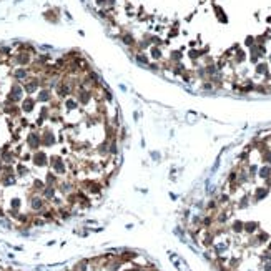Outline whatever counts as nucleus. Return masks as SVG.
Masks as SVG:
<instances>
[{"mask_svg":"<svg viewBox=\"0 0 271 271\" xmlns=\"http://www.w3.org/2000/svg\"><path fill=\"white\" fill-rule=\"evenodd\" d=\"M27 143H28L30 150H37L42 145V137L38 135V133H30L28 138H27Z\"/></svg>","mask_w":271,"mask_h":271,"instance_id":"obj_1","label":"nucleus"},{"mask_svg":"<svg viewBox=\"0 0 271 271\" xmlns=\"http://www.w3.org/2000/svg\"><path fill=\"white\" fill-rule=\"evenodd\" d=\"M53 143H55V138H53L52 130H45L43 132V137H42V145L43 146H52Z\"/></svg>","mask_w":271,"mask_h":271,"instance_id":"obj_2","label":"nucleus"},{"mask_svg":"<svg viewBox=\"0 0 271 271\" xmlns=\"http://www.w3.org/2000/svg\"><path fill=\"white\" fill-rule=\"evenodd\" d=\"M33 163H35L37 166L47 165V155L43 153V151H35V155H33Z\"/></svg>","mask_w":271,"mask_h":271,"instance_id":"obj_3","label":"nucleus"},{"mask_svg":"<svg viewBox=\"0 0 271 271\" xmlns=\"http://www.w3.org/2000/svg\"><path fill=\"white\" fill-rule=\"evenodd\" d=\"M43 206H45V203H43V200H40V198H35L32 201V208H33V210H42Z\"/></svg>","mask_w":271,"mask_h":271,"instance_id":"obj_4","label":"nucleus"},{"mask_svg":"<svg viewBox=\"0 0 271 271\" xmlns=\"http://www.w3.org/2000/svg\"><path fill=\"white\" fill-rule=\"evenodd\" d=\"M47 183H50V185H55L57 183V178H55V175H53V173L47 175Z\"/></svg>","mask_w":271,"mask_h":271,"instance_id":"obj_5","label":"nucleus"},{"mask_svg":"<svg viewBox=\"0 0 271 271\" xmlns=\"http://www.w3.org/2000/svg\"><path fill=\"white\" fill-rule=\"evenodd\" d=\"M43 195H45L47 198H52V196L55 195V191H53V188H45V191H43Z\"/></svg>","mask_w":271,"mask_h":271,"instance_id":"obj_6","label":"nucleus"},{"mask_svg":"<svg viewBox=\"0 0 271 271\" xmlns=\"http://www.w3.org/2000/svg\"><path fill=\"white\" fill-rule=\"evenodd\" d=\"M83 266H85V261H83V263H82L80 266H77V268H83ZM75 271H85V270H75Z\"/></svg>","mask_w":271,"mask_h":271,"instance_id":"obj_7","label":"nucleus"},{"mask_svg":"<svg viewBox=\"0 0 271 271\" xmlns=\"http://www.w3.org/2000/svg\"><path fill=\"white\" fill-rule=\"evenodd\" d=\"M0 170H2V163H0Z\"/></svg>","mask_w":271,"mask_h":271,"instance_id":"obj_8","label":"nucleus"}]
</instances>
